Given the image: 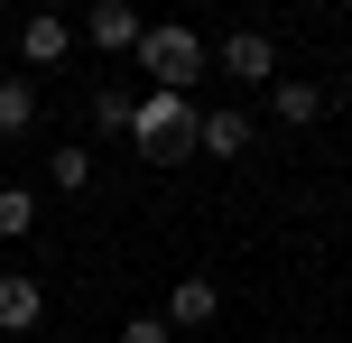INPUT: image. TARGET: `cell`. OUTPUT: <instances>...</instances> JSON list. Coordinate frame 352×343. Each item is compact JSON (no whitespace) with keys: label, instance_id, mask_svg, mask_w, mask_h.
Here are the masks:
<instances>
[{"label":"cell","instance_id":"obj_1","mask_svg":"<svg viewBox=\"0 0 352 343\" xmlns=\"http://www.w3.org/2000/svg\"><path fill=\"white\" fill-rule=\"evenodd\" d=\"M130 140H140L148 167H186L195 148H204V111H195L186 93H148V102L130 111Z\"/></svg>","mask_w":352,"mask_h":343},{"label":"cell","instance_id":"obj_2","mask_svg":"<svg viewBox=\"0 0 352 343\" xmlns=\"http://www.w3.org/2000/svg\"><path fill=\"white\" fill-rule=\"evenodd\" d=\"M140 65H148L158 93H186L195 74H204V37H195V28H148L140 37Z\"/></svg>","mask_w":352,"mask_h":343},{"label":"cell","instance_id":"obj_3","mask_svg":"<svg viewBox=\"0 0 352 343\" xmlns=\"http://www.w3.org/2000/svg\"><path fill=\"white\" fill-rule=\"evenodd\" d=\"M223 74H232V84H269V74H278L269 28H232V37H223Z\"/></svg>","mask_w":352,"mask_h":343},{"label":"cell","instance_id":"obj_4","mask_svg":"<svg viewBox=\"0 0 352 343\" xmlns=\"http://www.w3.org/2000/svg\"><path fill=\"white\" fill-rule=\"evenodd\" d=\"M84 37H93V47H111V56H140V10H130V0H102V10H93L84 19Z\"/></svg>","mask_w":352,"mask_h":343},{"label":"cell","instance_id":"obj_5","mask_svg":"<svg viewBox=\"0 0 352 343\" xmlns=\"http://www.w3.org/2000/svg\"><path fill=\"white\" fill-rule=\"evenodd\" d=\"M37 316H47V288L19 278V269H0V334H28Z\"/></svg>","mask_w":352,"mask_h":343},{"label":"cell","instance_id":"obj_6","mask_svg":"<svg viewBox=\"0 0 352 343\" xmlns=\"http://www.w3.org/2000/svg\"><path fill=\"white\" fill-rule=\"evenodd\" d=\"M213 316H223V288H213V278H176L167 325H213Z\"/></svg>","mask_w":352,"mask_h":343},{"label":"cell","instance_id":"obj_7","mask_svg":"<svg viewBox=\"0 0 352 343\" xmlns=\"http://www.w3.org/2000/svg\"><path fill=\"white\" fill-rule=\"evenodd\" d=\"M65 47H74V28H65V19H56V10H37L28 28H19V56H28V65H56V56H65Z\"/></svg>","mask_w":352,"mask_h":343},{"label":"cell","instance_id":"obj_8","mask_svg":"<svg viewBox=\"0 0 352 343\" xmlns=\"http://www.w3.org/2000/svg\"><path fill=\"white\" fill-rule=\"evenodd\" d=\"M204 158H250V121H241V111H204Z\"/></svg>","mask_w":352,"mask_h":343},{"label":"cell","instance_id":"obj_9","mask_svg":"<svg viewBox=\"0 0 352 343\" xmlns=\"http://www.w3.org/2000/svg\"><path fill=\"white\" fill-rule=\"evenodd\" d=\"M269 111H278L287 130H306V121H324V93L316 84H269Z\"/></svg>","mask_w":352,"mask_h":343},{"label":"cell","instance_id":"obj_10","mask_svg":"<svg viewBox=\"0 0 352 343\" xmlns=\"http://www.w3.org/2000/svg\"><path fill=\"white\" fill-rule=\"evenodd\" d=\"M19 130H37V93L19 74H0V140H19Z\"/></svg>","mask_w":352,"mask_h":343},{"label":"cell","instance_id":"obj_11","mask_svg":"<svg viewBox=\"0 0 352 343\" xmlns=\"http://www.w3.org/2000/svg\"><path fill=\"white\" fill-rule=\"evenodd\" d=\"M28 223H37V195L28 186H0V241H19Z\"/></svg>","mask_w":352,"mask_h":343},{"label":"cell","instance_id":"obj_12","mask_svg":"<svg viewBox=\"0 0 352 343\" xmlns=\"http://www.w3.org/2000/svg\"><path fill=\"white\" fill-rule=\"evenodd\" d=\"M47 177L65 186V195H84V186H93V158H84V148L65 140V148H56V158H47Z\"/></svg>","mask_w":352,"mask_h":343},{"label":"cell","instance_id":"obj_13","mask_svg":"<svg viewBox=\"0 0 352 343\" xmlns=\"http://www.w3.org/2000/svg\"><path fill=\"white\" fill-rule=\"evenodd\" d=\"M130 111H140L130 93H93V130H130Z\"/></svg>","mask_w":352,"mask_h":343},{"label":"cell","instance_id":"obj_14","mask_svg":"<svg viewBox=\"0 0 352 343\" xmlns=\"http://www.w3.org/2000/svg\"><path fill=\"white\" fill-rule=\"evenodd\" d=\"M176 325H167V316H130V325H121V343H167Z\"/></svg>","mask_w":352,"mask_h":343},{"label":"cell","instance_id":"obj_15","mask_svg":"<svg viewBox=\"0 0 352 343\" xmlns=\"http://www.w3.org/2000/svg\"><path fill=\"white\" fill-rule=\"evenodd\" d=\"M343 56H352V37H343Z\"/></svg>","mask_w":352,"mask_h":343}]
</instances>
